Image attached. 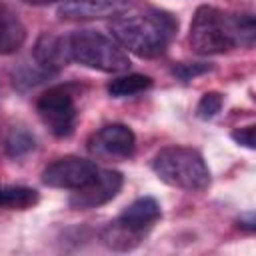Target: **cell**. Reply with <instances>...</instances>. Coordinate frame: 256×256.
I'll list each match as a JSON object with an SVG mask.
<instances>
[{"instance_id":"cell-1","label":"cell","mask_w":256,"mask_h":256,"mask_svg":"<svg viewBox=\"0 0 256 256\" xmlns=\"http://www.w3.org/2000/svg\"><path fill=\"white\" fill-rule=\"evenodd\" d=\"M254 36L256 26L252 14H228L204 4L192 16L188 42L196 54L212 56L230 52L236 46L250 48Z\"/></svg>"},{"instance_id":"cell-2","label":"cell","mask_w":256,"mask_h":256,"mask_svg":"<svg viewBox=\"0 0 256 256\" xmlns=\"http://www.w3.org/2000/svg\"><path fill=\"white\" fill-rule=\"evenodd\" d=\"M110 36L138 58H158L178 32V20L158 8L122 14L110 20Z\"/></svg>"},{"instance_id":"cell-3","label":"cell","mask_w":256,"mask_h":256,"mask_svg":"<svg viewBox=\"0 0 256 256\" xmlns=\"http://www.w3.org/2000/svg\"><path fill=\"white\" fill-rule=\"evenodd\" d=\"M154 174L168 186L184 192H204L210 186V170L202 154L188 146H166L152 158Z\"/></svg>"},{"instance_id":"cell-4","label":"cell","mask_w":256,"mask_h":256,"mask_svg":"<svg viewBox=\"0 0 256 256\" xmlns=\"http://www.w3.org/2000/svg\"><path fill=\"white\" fill-rule=\"evenodd\" d=\"M70 60L98 72L118 74L130 68L126 50L104 32L98 30H76L68 34Z\"/></svg>"},{"instance_id":"cell-5","label":"cell","mask_w":256,"mask_h":256,"mask_svg":"<svg viewBox=\"0 0 256 256\" xmlns=\"http://www.w3.org/2000/svg\"><path fill=\"white\" fill-rule=\"evenodd\" d=\"M36 112L42 124L58 138H66L74 132L78 110L74 94L66 86H52L36 100Z\"/></svg>"},{"instance_id":"cell-6","label":"cell","mask_w":256,"mask_h":256,"mask_svg":"<svg viewBox=\"0 0 256 256\" xmlns=\"http://www.w3.org/2000/svg\"><path fill=\"white\" fill-rule=\"evenodd\" d=\"M98 170L100 168L92 160L80 156H64L54 160L42 170V182L50 188L78 190L86 186L98 174Z\"/></svg>"},{"instance_id":"cell-7","label":"cell","mask_w":256,"mask_h":256,"mask_svg":"<svg viewBox=\"0 0 256 256\" xmlns=\"http://www.w3.org/2000/svg\"><path fill=\"white\" fill-rule=\"evenodd\" d=\"M124 184V176L118 170H98V174L82 188L74 190L70 196V206L88 210V208H98L112 198L118 196L120 188Z\"/></svg>"},{"instance_id":"cell-8","label":"cell","mask_w":256,"mask_h":256,"mask_svg":"<svg viewBox=\"0 0 256 256\" xmlns=\"http://www.w3.org/2000/svg\"><path fill=\"white\" fill-rule=\"evenodd\" d=\"M88 148L104 158H130L136 150V136L126 124H106L90 138Z\"/></svg>"},{"instance_id":"cell-9","label":"cell","mask_w":256,"mask_h":256,"mask_svg":"<svg viewBox=\"0 0 256 256\" xmlns=\"http://www.w3.org/2000/svg\"><path fill=\"white\" fill-rule=\"evenodd\" d=\"M132 6L134 0H66L58 6V16L62 20H114Z\"/></svg>"},{"instance_id":"cell-10","label":"cell","mask_w":256,"mask_h":256,"mask_svg":"<svg viewBox=\"0 0 256 256\" xmlns=\"http://www.w3.org/2000/svg\"><path fill=\"white\" fill-rule=\"evenodd\" d=\"M32 56L36 66L44 74H56L58 70L66 68L70 60V48H68V34H54V32H44L38 36Z\"/></svg>"},{"instance_id":"cell-11","label":"cell","mask_w":256,"mask_h":256,"mask_svg":"<svg viewBox=\"0 0 256 256\" xmlns=\"http://www.w3.org/2000/svg\"><path fill=\"white\" fill-rule=\"evenodd\" d=\"M160 216H162V210L158 200L152 196H142L134 200L130 206H126L122 214L116 218V222L124 226L128 232H132L134 236L144 238L146 232L160 220Z\"/></svg>"},{"instance_id":"cell-12","label":"cell","mask_w":256,"mask_h":256,"mask_svg":"<svg viewBox=\"0 0 256 256\" xmlns=\"http://www.w3.org/2000/svg\"><path fill=\"white\" fill-rule=\"evenodd\" d=\"M24 40H26L24 24L12 12L0 8V56L18 52Z\"/></svg>"},{"instance_id":"cell-13","label":"cell","mask_w":256,"mask_h":256,"mask_svg":"<svg viewBox=\"0 0 256 256\" xmlns=\"http://www.w3.org/2000/svg\"><path fill=\"white\" fill-rule=\"evenodd\" d=\"M150 86H152V78L146 74H124L108 82V94L114 98H126L146 92Z\"/></svg>"},{"instance_id":"cell-14","label":"cell","mask_w":256,"mask_h":256,"mask_svg":"<svg viewBox=\"0 0 256 256\" xmlns=\"http://www.w3.org/2000/svg\"><path fill=\"white\" fill-rule=\"evenodd\" d=\"M100 238L102 242L110 248V250H116V252H128V250H134L142 238L134 236L132 232H128L124 226H120L116 220H112L110 224L104 226V230L100 232Z\"/></svg>"},{"instance_id":"cell-15","label":"cell","mask_w":256,"mask_h":256,"mask_svg":"<svg viewBox=\"0 0 256 256\" xmlns=\"http://www.w3.org/2000/svg\"><path fill=\"white\" fill-rule=\"evenodd\" d=\"M38 202V192L28 186H4L2 208L6 210H26Z\"/></svg>"},{"instance_id":"cell-16","label":"cell","mask_w":256,"mask_h":256,"mask_svg":"<svg viewBox=\"0 0 256 256\" xmlns=\"http://www.w3.org/2000/svg\"><path fill=\"white\" fill-rule=\"evenodd\" d=\"M36 148L34 136L26 128H12L6 138V152L12 158H22Z\"/></svg>"},{"instance_id":"cell-17","label":"cell","mask_w":256,"mask_h":256,"mask_svg":"<svg viewBox=\"0 0 256 256\" xmlns=\"http://www.w3.org/2000/svg\"><path fill=\"white\" fill-rule=\"evenodd\" d=\"M222 104H224V98L220 92H206L196 106V116L200 120H210L222 110Z\"/></svg>"},{"instance_id":"cell-18","label":"cell","mask_w":256,"mask_h":256,"mask_svg":"<svg viewBox=\"0 0 256 256\" xmlns=\"http://www.w3.org/2000/svg\"><path fill=\"white\" fill-rule=\"evenodd\" d=\"M232 140L238 144V146H244L248 150H254L256 148V130L254 126H244V128H236L232 132Z\"/></svg>"},{"instance_id":"cell-19","label":"cell","mask_w":256,"mask_h":256,"mask_svg":"<svg viewBox=\"0 0 256 256\" xmlns=\"http://www.w3.org/2000/svg\"><path fill=\"white\" fill-rule=\"evenodd\" d=\"M208 68H210L208 64H186V62H182V64L174 66L172 72H174L178 78H182V80H190V78H194V76L206 72Z\"/></svg>"},{"instance_id":"cell-20","label":"cell","mask_w":256,"mask_h":256,"mask_svg":"<svg viewBox=\"0 0 256 256\" xmlns=\"http://www.w3.org/2000/svg\"><path fill=\"white\" fill-rule=\"evenodd\" d=\"M24 4H32V6H48V4H62L66 0H20Z\"/></svg>"},{"instance_id":"cell-21","label":"cell","mask_w":256,"mask_h":256,"mask_svg":"<svg viewBox=\"0 0 256 256\" xmlns=\"http://www.w3.org/2000/svg\"><path fill=\"white\" fill-rule=\"evenodd\" d=\"M2 190H4V186H0V208H2Z\"/></svg>"}]
</instances>
